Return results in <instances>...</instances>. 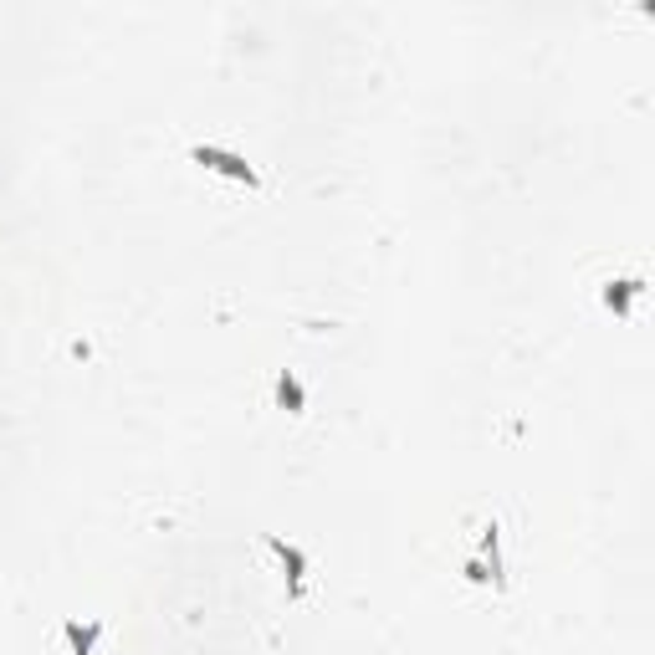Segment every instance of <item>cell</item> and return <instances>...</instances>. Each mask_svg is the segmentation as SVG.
Listing matches in <instances>:
<instances>
[{
  "label": "cell",
  "mask_w": 655,
  "mask_h": 655,
  "mask_svg": "<svg viewBox=\"0 0 655 655\" xmlns=\"http://www.w3.org/2000/svg\"><path fill=\"white\" fill-rule=\"evenodd\" d=\"M277 405H287L292 415H302V405H308V395H302V384H297V374H292V369H282V374H277Z\"/></svg>",
  "instance_id": "obj_4"
},
{
  "label": "cell",
  "mask_w": 655,
  "mask_h": 655,
  "mask_svg": "<svg viewBox=\"0 0 655 655\" xmlns=\"http://www.w3.org/2000/svg\"><path fill=\"white\" fill-rule=\"evenodd\" d=\"M640 292V282H609V292H604V302L609 308H625V302Z\"/></svg>",
  "instance_id": "obj_5"
},
{
  "label": "cell",
  "mask_w": 655,
  "mask_h": 655,
  "mask_svg": "<svg viewBox=\"0 0 655 655\" xmlns=\"http://www.w3.org/2000/svg\"><path fill=\"white\" fill-rule=\"evenodd\" d=\"M267 548L282 558V569H287V594L302 599V594H308V553H302L297 543H287V538H267Z\"/></svg>",
  "instance_id": "obj_2"
},
{
  "label": "cell",
  "mask_w": 655,
  "mask_h": 655,
  "mask_svg": "<svg viewBox=\"0 0 655 655\" xmlns=\"http://www.w3.org/2000/svg\"><path fill=\"white\" fill-rule=\"evenodd\" d=\"M62 635H67L72 655H93V645H98V635H103V620H87V625H77V620H72Z\"/></svg>",
  "instance_id": "obj_3"
},
{
  "label": "cell",
  "mask_w": 655,
  "mask_h": 655,
  "mask_svg": "<svg viewBox=\"0 0 655 655\" xmlns=\"http://www.w3.org/2000/svg\"><path fill=\"white\" fill-rule=\"evenodd\" d=\"M190 159L200 164V169H210V174H226V180H236V185H246V190H261V174L236 154V149H221V144H195L190 149Z\"/></svg>",
  "instance_id": "obj_1"
}]
</instances>
